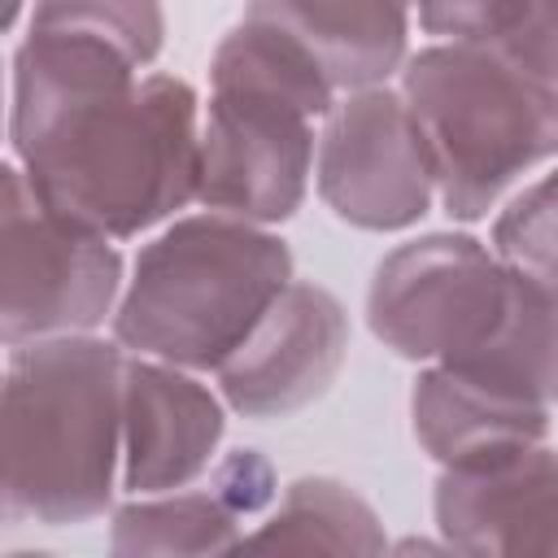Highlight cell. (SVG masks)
Here are the masks:
<instances>
[{
    "label": "cell",
    "mask_w": 558,
    "mask_h": 558,
    "mask_svg": "<svg viewBox=\"0 0 558 558\" xmlns=\"http://www.w3.org/2000/svg\"><path fill=\"white\" fill-rule=\"evenodd\" d=\"M410 22L445 44H488L541 74L554 70V0H410Z\"/></svg>",
    "instance_id": "2e32d148"
},
{
    "label": "cell",
    "mask_w": 558,
    "mask_h": 558,
    "mask_svg": "<svg viewBox=\"0 0 558 558\" xmlns=\"http://www.w3.org/2000/svg\"><path fill=\"white\" fill-rule=\"evenodd\" d=\"M349 362V314L314 279H292L253 323L240 349L214 371L231 414L270 423L292 418L331 392Z\"/></svg>",
    "instance_id": "9c48e42d"
},
{
    "label": "cell",
    "mask_w": 558,
    "mask_h": 558,
    "mask_svg": "<svg viewBox=\"0 0 558 558\" xmlns=\"http://www.w3.org/2000/svg\"><path fill=\"white\" fill-rule=\"evenodd\" d=\"M410 427L436 466L549 440L554 401L497 384L471 366H418L410 388Z\"/></svg>",
    "instance_id": "7c38bea8"
},
{
    "label": "cell",
    "mask_w": 558,
    "mask_h": 558,
    "mask_svg": "<svg viewBox=\"0 0 558 558\" xmlns=\"http://www.w3.org/2000/svg\"><path fill=\"white\" fill-rule=\"evenodd\" d=\"M113 240L61 218L22 174L0 161V344L100 331L122 292Z\"/></svg>",
    "instance_id": "52a82bcc"
},
{
    "label": "cell",
    "mask_w": 558,
    "mask_h": 558,
    "mask_svg": "<svg viewBox=\"0 0 558 558\" xmlns=\"http://www.w3.org/2000/svg\"><path fill=\"white\" fill-rule=\"evenodd\" d=\"M0 384H4V371H0ZM17 523H22V514H17L13 497H9V484H4V462H0V532H4V527H17Z\"/></svg>",
    "instance_id": "ffe728a7"
},
{
    "label": "cell",
    "mask_w": 558,
    "mask_h": 558,
    "mask_svg": "<svg viewBox=\"0 0 558 558\" xmlns=\"http://www.w3.org/2000/svg\"><path fill=\"white\" fill-rule=\"evenodd\" d=\"M4 140L61 218L113 244L196 201V87L83 35L26 31L9 65Z\"/></svg>",
    "instance_id": "6da1fadb"
},
{
    "label": "cell",
    "mask_w": 558,
    "mask_h": 558,
    "mask_svg": "<svg viewBox=\"0 0 558 558\" xmlns=\"http://www.w3.org/2000/svg\"><path fill=\"white\" fill-rule=\"evenodd\" d=\"M244 519L214 488L144 493L109 510V549L118 558L144 554H227L240 549Z\"/></svg>",
    "instance_id": "9a60e30c"
},
{
    "label": "cell",
    "mask_w": 558,
    "mask_h": 558,
    "mask_svg": "<svg viewBox=\"0 0 558 558\" xmlns=\"http://www.w3.org/2000/svg\"><path fill=\"white\" fill-rule=\"evenodd\" d=\"M122 366V344L96 331L9 349L0 384V462L22 523L78 527L113 510Z\"/></svg>",
    "instance_id": "3957f363"
},
{
    "label": "cell",
    "mask_w": 558,
    "mask_h": 558,
    "mask_svg": "<svg viewBox=\"0 0 558 558\" xmlns=\"http://www.w3.org/2000/svg\"><path fill=\"white\" fill-rule=\"evenodd\" d=\"M22 9H26V0H0V35H9L17 26Z\"/></svg>",
    "instance_id": "44dd1931"
},
{
    "label": "cell",
    "mask_w": 558,
    "mask_h": 558,
    "mask_svg": "<svg viewBox=\"0 0 558 558\" xmlns=\"http://www.w3.org/2000/svg\"><path fill=\"white\" fill-rule=\"evenodd\" d=\"M26 31L83 35L148 70L166 48V9L161 0H31Z\"/></svg>",
    "instance_id": "e0dca14e"
},
{
    "label": "cell",
    "mask_w": 558,
    "mask_h": 558,
    "mask_svg": "<svg viewBox=\"0 0 558 558\" xmlns=\"http://www.w3.org/2000/svg\"><path fill=\"white\" fill-rule=\"evenodd\" d=\"M240 549H292V554H384L379 510L336 475H301L275 493V510L244 527Z\"/></svg>",
    "instance_id": "5bb4252c"
},
{
    "label": "cell",
    "mask_w": 558,
    "mask_h": 558,
    "mask_svg": "<svg viewBox=\"0 0 558 558\" xmlns=\"http://www.w3.org/2000/svg\"><path fill=\"white\" fill-rule=\"evenodd\" d=\"M292 279V248L275 227L174 214L122 275L109 331L122 353L214 375Z\"/></svg>",
    "instance_id": "5b68a950"
},
{
    "label": "cell",
    "mask_w": 558,
    "mask_h": 558,
    "mask_svg": "<svg viewBox=\"0 0 558 558\" xmlns=\"http://www.w3.org/2000/svg\"><path fill=\"white\" fill-rule=\"evenodd\" d=\"M336 96L305 48L240 17L209 57L196 205L257 227L288 222L310 196L318 122Z\"/></svg>",
    "instance_id": "7a4b0ae2"
},
{
    "label": "cell",
    "mask_w": 558,
    "mask_h": 558,
    "mask_svg": "<svg viewBox=\"0 0 558 558\" xmlns=\"http://www.w3.org/2000/svg\"><path fill=\"white\" fill-rule=\"evenodd\" d=\"M488 248L497 262L523 279L558 288V231H554V174L549 166L523 179L514 192L497 201Z\"/></svg>",
    "instance_id": "ac0fdd59"
},
{
    "label": "cell",
    "mask_w": 558,
    "mask_h": 558,
    "mask_svg": "<svg viewBox=\"0 0 558 558\" xmlns=\"http://www.w3.org/2000/svg\"><path fill=\"white\" fill-rule=\"evenodd\" d=\"M9 135V65L0 61V140Z\"/></svg>",
    "instance_id": "7402d4cb"
},
{
    "label": "cell",
    "mask_w": 558,
    "mask_h": 558,
    "mask_svg": "<svg viewBox=\"0 0 558 558\" xmlns=\"http://www.w3.org/2000/svg\"><path fill=\"white\" fill-rule=\"evenodd\" d=\"M310 187L340 222L375 235L410 231L432 214L436 179L392 83L331 100L314 140Z\"/></svg>",
    "instance_id": "ba28073f"
},
{
    "label": "cell",
    "mask_w": 558,
    "mask_h": 558,
    "mask_svg": "<svg viewBox=\"0 0 558 558\" xmlns=\"http://www.w3.org/2000/svg\"><path fill=\"white\" fill-rule=\"evenodd\" d=\"M244 17L283 31L336 92L392 83L410 52V0H244Z\"/></svg>",
    "instance_id": "4fadbf2b"
},
{
    "label": "cell",
    "mask_w": 558,
    "mask_h": 558,
    "mask_svg": "<svg viewBox=\"0 0 558 558\" xmlns=\"http://www.w3.org/2000/svg\"><path fill=\"white\" fill-rule=\"evenodd\" d=\"M227 436V401L196 371L126 353L122 366V462L126 497L187 488L209 475Z\"/></svg>",
    "instance_id": "8fae6325"
},
{
    "label": "cell",
    "mask_w": 558,
    "mask_h": 558,
    "mask_svg": "<svg viewBox=\"0 0 558 558\" xmlns=\"http://www.w3.org/2000/svg\"><path fill=\"white\" fill-rule=\"evenodd\" d=\"M209 488L240 514V519H253L262 514L270 501H275V471L270 462L257 453V449H235L227 453L222 462L209 466Z\"/></svg>",
    "instance_id": "d6986e66"
},
{
    "label": "cell",
    "mask_w": 558,
    "mask_h": 558,
    "mask_svg": "<svg viewBox=\"0 0 558 558\" xmlns=\"http://www.w3.org/2000/svg\"><path fill=\"white\" fill-rule=\"evenodd\" d=\"M397 92L423 140L436 205L453 222L488 218L558 153V74L501 48L432 39L405 52Z\"/></svg>",
    "instance_id": "277c9868"
},
{
    "label": "cell",
    "mask_w": 558,
    "mask_h": 558,
    "mask_svg": "<svg viewBox=\"0 0 558 558\" xmlns=\"http://www.w3.org/2000/svg\"><path fill=\"white\" fill-rule=\"evenodd\" d=\"M514 270L466 231H427L379 257L366 288V327L401 362H458L506 323Z\"/></svg>",
    "instance_id": "8992f818"
},
{
    "label": "cell",
    "mask_w": 558,
    "mask_h": 558,
    "mask_svg": "<svg viewBox=\"0 0 558 558\" xmlns=\"http://www.w3.org/2000/svg\"><path fill=\"white\" fill-rule=\"evenodd\" d=\"M554 501H558L554 445L536 440L440 466L432 488V519L449 554L545 558L554 554Z\"/></svg>",
    "instance_id": "30bf717a"
}]
</instances>
